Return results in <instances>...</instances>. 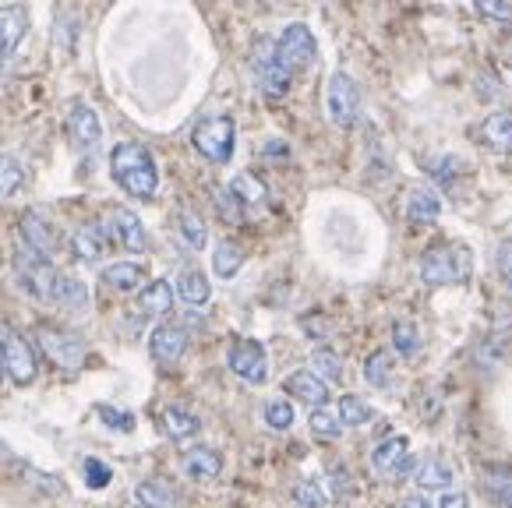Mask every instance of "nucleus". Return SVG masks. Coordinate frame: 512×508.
<instances>
[{"mask_svg": "<svg viewBox=\"0 0 512 508\" xmlns=\"http://www.w3.org/2000/svg\"><path fill=\"white\" fill-rule=\"evenodd\" d=\"M110 173L124 195L138 198V202H149L159 191V166H156V159H152V152L138 142L113 145Z\"/></svg>", "mask_w": 512, "mask_h": 508, "instance_id": "nucleus-1", "label": "nucleus"}, {"mask_svg": "<svg viewBox=\"0 0 512 508\" xmlns=\"http://www.w3.org/2000/svg\"><path fill=\"white\" fill-rule=\"evenodd\" d=\"M474 272V258L463 244H435L421 254V279L428 286H460Z\"/></svg>", "mask_w": 512, "mask_h": 508, "instance_id": "nucleus-2", "label": "nucleus"}, {"mask_svg": "<svg viewBox=\"0 0 512 508\" xmlns=\"http://www.w3.org/2000/svg\"><path fill=\"white\" fill-rule=\"evenodd\" d=\"M251 75H255V85L269 103L283 99L294 85V75L287 71V64L279 60L276 53V39H258L255 50H251Z\"/></svg>", "mask_w": 512, "mask_h": 508, "instance_id": "nucleus-3", "label": "nucleus"}, {"mask_svg": "<svg viewBox=\"0 0 512 508\" xmlns=\"http://www.w3.org/2000/svg\"><path fill=\"white\" fill-rule=\"evenodd\" d=\"M15 279L29 297H36L39 304H50L53 300V283H57V269L50 265V258L36 254L32 247H25L18 240L15 247Z\"/></svg>", "mask_w": 512, "mask_h": 508, "instance_id": "nucleus-4", "label": "nucleus"}, {"mask_svg": "<svg viewBox=\"0 0 512 508\" xmlns=\"http://www.w3.org/2000/svg\"><path fill=\"white\" fill-rule=\"evenodd\" d=\"M191 145L198 149V156H205L209 163H230L237 145V127L230 117H205L202 124L191 131Z\"/></svg>", "mask_w": 512, "mask_h": 508, "instance_id": "nucleus-5", "label": "nucleus"}, {"mask_svg": "<svg viewBox=\"0 0 512 508\" xmlns=\"http://www.w3.org/2000/svg\"><path fill=\"white\" fill-rule=\"evenodd\" d=\"M325 113L343 131H350L357 124V117H361V89H357V82L347 71H336L329 78V85H325Z\"/></svg>", "mask_w": 512, "mask_h": 508, "instance_id": "nucleus-6", "label": "nucleus"}, {"mask_svg": "<svg viewBox=\"0 0 512 508\" xmlns=\"http://www.w3.org/2000/svg\"><path fill=\"white\" fill-rule=\"evenodd\" d=\"M36 343L50 364L68 367V371H78L85 364V353H89L75 332L57 329V325H36Z\"/></svg>", "mask_w": 512, "mask_h": 508, "instance_id": "nucleus-7", "label": "nucleus"}, {"mask_svg": "<svg viewBox=\"0 0 512 508\" xmlns=\"http://www.w3.org/2000/svg\"><path fill=\"white\" fill-rule=\"evenodd\" d=\"M0 364H4V374L15 381L18 389L32 385V381H36V374H39L32 346L25 343L15 329H8V325H0Z\"/></svg>", "mask_w": 512, "mask_h": 508, "instance_id": "nucleus-8", "label": "nucleus"}, {"mask_svg": "<svg viewBox=\"0 0 512 508\" xmlns=\"http://www.w3.org/2000/svg\"><path fill=\"white\" fill-rule=\"evenodd\" d=\"M276 53H279V60L287 64L290 75H297V71H308L311 64H315V57H318L315 32H311L308 25H301V22L287 25V29L279 32V39H276Z\"/></svg>", "mask_w": 512, "mask_h": 508, "instance_id": "nucleus-9", "label": "nucleus"}, {"mask_svg": "<svg viewBox=\"0 0 512 508\" xmlns=\"http://www.w3.org/2000/svg\"><path fill=\"white\" fill-rule=\"evenodd\" d=\"M103 230H106V237H110V244H117L121 251H131V254L149 251V233H145L142 219H138L131 209H124V205L106 209Z\"/></svg>", "mask_w": 512, "mask_h": 508, "instance_id": "nucleus-10", "label": "nucleus"}, {"mask_svg": "<svg viewBox=\"0 0 512 508\" xmlns=\"http://www.w3.org/2000/svg\"><path fill=\"white\" fill-rule=\"evenodd\" d=\"M371 470L375 477H385V480H400L414 470V459H410V441L403 434H389V438L375 441V449L368 456Z\"/></svg>", "mask_w": 512, "mask_h": 508, "instance_id": "nucleus-11", "label": "nucleus"}, {"mask_svg": "<svg viewBox=\"0 0 512 508\" xmlns=\"http://www.w3.org/2000/svg\"><path fill=\"white\" fill-rule=\"evenodd\" d=\"M32 29V15L25 4H0V75L8 71L11 57L25 43Z\"/></svg>", "mask_w": 512, "mask_h": 508, "instance_id": "nucleus-12", "label": "nucleus"}, {"mask_svg": "<svg viewBox=\"0 0 512 508\" xmlns=\"http://www.w3.org/2000/svg\"><path fill=\"white\" fill-rule=\"evenodd\" d=\"M226 364L237 378L251 381V385H262L269 378V357H265V346L258 339H234L230 353H226Z\"/></svg>", "mask_w": 512, "mask_h": 508, "instance_id": "nucleus-13", "label": "nucleus"}, {"mask_svg": "<svg viewBox=\"0 0 512 508\" xmlns=\"http://www.w3.org/2000/svg\"><path fill=\"white\" fill-rule=\"evenodd\" d=\"M68 135L75 142V149L82 152H96L99 142H103V124H99L96 110L85 103H71L68 110Z\"/></svg>", "mask_w": 512, "mask_h": 508, "instance_id": "nucleus-14", "label": "nucleus"}, {"mask_svg": "<svg viewBox=\"0 0 512 508\" xmlns=\"http://www.w3.org/2000/svg\"><path fill=\"white\" fill-rule=\"evenodd\" d=\"M184 350H188V332L181 329V325H156L149 336V353L156 364L170 367L177 364V360L184 357Z\"/></svg>", "mask_w": 512, "mask_h": 508, "instance_id": "nucleus-15", "label": "nucleus"}, {"mask_svg": "<svg viewBox=\"0 0 512 508\" xmlns=\"http://www.w3.org/2000/svg\"><path fill=\"white\" fill-rule=\"evenodd\" d=\"M283 389H287V396H294L297 403L311 406V410L329 403V385H325L315 371H294L287 381H283Z\"/></svg>", "mask_w": 512, "mask_h": 508, "instance_id": "nucleus-16", "label": "nucleus"}, {"mask_svg": "<svg viewBox=\"0 0 512 508\" xmlns=\"http://www.w3.org/2000/svg\"><path fill=\"white\" fill-rule=\"evenodd\" d=\"M181 473L188 480H216L223 473V456L209 445H195L181 456Z\"/></svg>", "mask_w": 512, "mask_h": 508, "instance_id": "nucleus-17", "label": "nucleus"}, {"mask_svg": "<svg viewBox=\"0 0 512 508\" xmlns=\"http://www.w3.org/2000/svg\"><path fill=\"white\" fill-rule=\"evenodd\" d=\"M50 304L64 307V311H71V314H85L89 311V286H85L78 276H64V272H57Z\"/></svg>", "mask_w": 512, "mask_h": 508, "instance_id": "nucleus-18", "label": "nucleus"}, {"mask_svg": "<svg viewBox=\"0 0 512 508\" xmlns=\"http://www.w3.org/2000/svg\"><path fill=\"white\" fill-rule=\"evenodd\" d=\"M177 505H181V494H177V487L170 480L152 477L135 487V508H177Z\"/></svg>", "mask_w": 512, "mask_h": 508, "instance_id": "nucleus-19", "label": "nucleus"}, {"mask_svg": "<svg viewBox=\"0 0 512 508\" xmlns=\"http://www.w3.org/2000/svg\"><path fill=\"white\" fill-rule=\"evenodd\" d=\"M106 244H110V237H106L103 223H85L71 233V251H75V258H82V262H99Z\"/></svg>", "mask_w": 512, "mask_h": 508, "instance_id": "nucleus-20", "label": "nucleus"}, {"mask_svg": "<svg viewBox=\"0 0 512 508\" xmlns=\"http://www.w3.org/2000/svg\"><path fill=\"white\" fill-rule=\"evenodd\" d=\"M18 240H22L25 247H32L36 254H43V258H53V247H57L53 230L36 216V212H25L22 216V223H18Z\"/></svg>", "mask_w": 512, "mask_h": 508, "instance_id": "nucleus-21", "label": "nucleus"}, {"mask_svg": "<svg viewBox=\"0 0 512 508\" xmlns=\"http://www.w3.org/2000/svg\"><path fill=\"white\" fill-rule=\"evenodd\" d=\"M481 142L491 152H512V113L509 110H495L481 120Z\"/></svg>", "mask_w": 512, "mask_h": 508, "instance_id": "nucleus-22", "label": "nucleus"}, {"mask_svg": "<svg viewBox=\"0 0 512 508\" xmlns=\"http://www.w3.org/2000/svg\"><path fill=\"white\" fill-rule=\"evenodd\" d=\"M407 219L410 223H417V226H428V223H435L438 216H442V198L431 191V187H410L407 191Z\"/></svg>", "mask_w": 512, "mask_h": 508, "instance_id": "nucleus-23", "label": "nucleus"}, {"mask_svg": "<svg viewBox=\"0 0 512 508\" xmlns=\"http://www.w3.org/2000/svg\"><path fill=\"white\" fill-rule=\"evenodd\" d=\"M138 307H142V314H156V318L170 314L174 311V286L166 279H152L149 286L138 290Z\"/></svg>", "mask_w": 512, "mask_h": 508, "instance_id": "nucleus-24", "label": "nucleus"}, {"mask_svg": "<svg viewBox=\"0 0 512 508\" xmlns=\"http://www.w3.org/2000/svg\"><path fill=\"white\" fill-rule=\"evenodd\" d=\"M103 286H110V290L117 293H135L145 286V272L142 265L135 262H113L103 269Z\"/></svg>", "mask_w": 512, "mask_h": 508, "instance_id": "nucleus-25", "label": "nucleus"}, {"mask_svg": "<svg viewBox=\"0 0 512 508\" xmlns=\"http://www.w3.org/2000/svg\"><path fill=\"white\" fill-rule=\"evenodd\" d=\"M174 293L188 307H205V304H209V297H212V286H209V279H205L198 269H184L181 276H177Z\"/></svg>", "mask_w": 512, "mask_h": 508, "instance_id": "nucleus-26", "label": "nucleus"}, {"mask_svg": "<svg viewBox=\"0 0 512 508\" xmlns=\"http://www.w3.org/2000/svg\"><path fill=\"white\" fill-rule=\"evenodd\" d=\"M159 424H163V431L174 441H184V438H191V434L202 431V420H198L191 410H184V406H166V410L159 413Z\"/></svg>", "mask_w": 512, "mask_h": 508, "instance_id": "nucleus-27", "label": "nucleus"}, {"mask_svg": "<svg viewBox=\"0 0 512 508\" xmlns=\"http://www.w3.org/2000/svg\"><path fill=\"white\" fill-rule=\"evenodd\" d=\"M244 247L237 244V240H219L216 251H212V272H216L219 279H234L237 272H241L244 265Z\"/></svg>", "mask_w": 512, "mask_h": 508, "instance_id": "nucleus-28", "label": "nucleus"}, {"mask_svg": "<svg viewBox=\"0 0 512 508\" xmlns=\"http://www.w3.org/2000/svg\"><path fill=\"white\" fill-rule=\"evenodd\" d=\"M452 477H456V473H452V466L445 463V459H424L414 473V480H417L421 491H449Z\"/></svg>", "mask_w": 512, "mask_h": 508, "instance_id": "nucleus-29", "label": "nucleus"}, {"mask_svg": "<svg viewBox=\"0 0 512 508\" xmlns=\"http://www.w3.org/2000/svg\"><path fill=\"white\" fill-rule=\"evenodd\" d=\"M230 191H234V198L244 209H248V205H262L265 198H269V187H265L255 173H237V177L230 180Z\"/></svg>", "mask_w": 512, "mask_h": 508, "instance_id": "nucleus-30", "label": "nucleus"}, {"mask_svg": "<svg viewBox=\"0 0 512 508\" xmlns=\"http://www.w3.org/2000/svg\"><path fill=\"white\" fill-rule=\"evenodd\" d=\"M78 32H82V18H78V11H71V8H61V11H57L53 39H57V46H61L64 53H71V50L78 46Z\"/></svg>", "mask_w": 512, "mask_h": 508, "instance_id": "nucleus-31", "label": "nucleus"}, {"mask_svg": "<svg viewBox=\"0 0 512 508\" xmlns=\"http://www.w3.org/2000/svg\"><path fill=\"white\" fill-rule=\"evenodd\" d=\"M25 187V166L15 156L0 152V198H15Z\"/></svg>", "mask_w": 512, "mask_h": 508, "instance_id": "nucleus-32", "label": "nucleus"}, {"mask_svg": "<svg viewBox=\"0 0 512 508\" xmlns=\"http://www.w3.org/2000/svg\"><path fill=\"white\" fill-rule=\"evenodd\" d=\"M311 371L329 385V381L343 378V360H339V353L332 350V346H318V350L311 353Z\"/></svg>", "mask_w": 512, "mask_h": 508, "instance_id": "nucleus-33", "label": "nucleus"}, {"mask_svg": "<svg viewBox=\"0 0 512 508\" xmlns=\"http://www.w3.org/2000/svg\"><path fill=\"white\" fill-rule=\"evenodd\" d=\"M364 381L371 389H389L392 381V357L385 350H375L368 360H364Z\"/></svg>", "mask_w": 512, "mask_h": 508, "instance_id": "nucleus-34", "label": "nucleus"}, {"mask_svg": "<svg viewBox=\"0 0 512 508\" xmlns=\"http://www.w3.org/2000/svg\"><path fill=\"white\" fill-rule=\"evenodd\" d=\"M392 346H396L400 357H417L421 353V332H417V325L400 318V322L392 325Z\"/></svg>", "mask_w": 512, "mask_h": 508, "instance_id": "nucleus-35", "label": "nucleus"}, {"mask_svg": "<svg viewBox=\"0 0 512 508\" xmlns=\"http://www.w3.org/2000/svg\"><path fill=\"white\" fill-rule=\"evenodd\" d=\"M336 413H339V420H343V427H364L371 417H375V410H371L361 396H343L336 406Z\"/></svg>", "mask_w": 512, "mask_h": 508, "instance_id": "nucleus-36", "label": "nucleus"}, {"mask_svg": "<svg viewBox=\"0 0 512 508\" xmlns=\"http://www.w3.org/2000/svg\"><path fill=\"white\" fill-rule=\"evenodd\" d=\"M294 417L297 413H294V406H290V399H269V403L262 406V420L272 431H290Z\"/></svg>", "mask_w": 512, "mask_h": 508, "instance_id": "nucleus-37", "label": "nucleus"}, {"mask_svg": "<svg viewBox=\"0 0 512 508\" xmlns=\"http://www.w3.org/2000/svg\"><path fill=\"white\" fill-rule=\"evenodd\" d=\"M177 230H181V240L191 247V251H202L205 240H209V233H205V223L191 209H184L181 216H177Z\"/></svg>", "mask_w": 512, "mask_h": 508, "instance_id": "nucleus-38", "label": "nucleus"}, {"mask_svg": "<svg viewBox=\"0 0 512 508\" xmlns=\"http://www.w3.org/2000/svg\"><path fill=\"white\" fill-rule=\"evenodd\" d=\"M311 434H315V438H325V441H336L339 434H343L339 413L329 410V406H318V410L311 413Z\"/></svg>", "mask_w": 512, "mask_h": 508, "instance_id": "nucleus-39", "label": "nucleus"}, {"mask_svg": "<svg viewBox=\"0 0 512 508\" xmlns=\"http://www.w3.org/2000/svg\"><path fill=\"white\" fill-rule=\"evenodd\" d=\"M294 501L297 508H325L329 505V491L322 487V480H297Z\"/></svg>", "mask_w": 512, "mask_h": 508, "instance_id": "nucleus-40", "label": "nucleus"}, {"mask_svg": "<svg viewBox=\"0 0 512 508\" xmlns=\"http://www.w3.org/2000/svg\"><path fill=\"white\" fill-rule=\"evenodd\" d=\"M216 212L226 219L230 226H237V223H244V205L234 198V191L230 187H219L216 191Z\"/></svg>", "mask_w": 512, "mask_h": 508, "instance_id": "nucleus-41", "label": "nucleus"}, {"mask_svg": "<svg viewBox=\"0 0 512 508\" xmlns=\"http://www.w3.org/2000/svg\"><path fill=\"white\" fill-rule=\"evenodd\" d=\"M82 470H85V484H89L92 491H103V487L113 480V470L103 463V459H96V456H89V459H85V463H82Z\"/></svg>", "mask_w": 512, "mask_h": 508, "instance_id": "nucleus-42", "label": "nucleus"}, {"mask_svg": "<svg viewBox=\"0 0 512 508\" xmlns=\"http://www.w3.org/2000/svg\"><path fill=\"white\" fill-rule=\"evenodd\" d=\"M428 173L438 180V184H452V177L460 173V159H456V156H435V159H428Z\"/></svg>", "mask_w": 512, "mask_h": 508, "instance_id": "nucleus-43", "label": "nucleus"}, {"mask_svg": "<svg viewBox=\"0 0 512 508\" xmlns=\"http://www.w3.org/2000/svg\"><path fill=\"white\" fill-rule=\"evenodd\" d=\"M474 4L484 18H491V22H502V25L512 22V0H474Z\"/></svg>", "mask_w": 512, "mask_h": 508, "instance_id": "nucleus-44", "label": "nucleus"}, {"mask_svg": "<svg viewBox=\"0 0 512 508\" xmlns=\"http://www.w3.org/2000/svg\"><path fill=\"white\" fill-rule=\"evenodd\" d=\"M99 417H103V424L117 427V431H135V417H131L128 410H113V406H103V410H99Z\"/></svg>", "mask_w": 512, "mask_h": 508, "instance_id": "nucleus-45", "label": "nucleus"}, {"mask_svg": "<svg viewBox=\"0 0 512 508\" xmlns=\"http://www.w3.org/2000/svg\"><path fill=\"white\" fill-rule=\"evenodd\" d=\"M488 491H495L502 501H509L512 498V473H505V470H495V473H488Z\"/></svg>", "mask_w": 512, "mask_h": 508, "instance_id": "nucleus-46", "label": "nucleus"}, {"mask_svg": "<svg viewBox=\"0 0 512 508\" xmlns=\"http://www.w3.org/2000/svg\"><path fill=\"white\" fill-rule=\"evenodd\" d=\"M498 272H502V283L509 286V293H512V240H505V244L498 247Z\"/></svg>", "mask_w": 512, "mask_h": 508, "instance_id": "nucleus-47", "label": "nucleus"}, {"mask_svg": "<svg viewBox=\"0 0 512 508\" xmlns=\"http://www.w3.org/2000/svg\"><path fill=\"white\" fill-rule=\"evenodd\" d=\"M435 508H470V498L463 491H442V498L435 501Z\"/></svg>", "mask_w": 512, "mask_h": 508, "instance_id": "nucleus-48", "label": "nucleus"}, {"mask_svg": "<svg viewBox=\"0 0 512 508\" xmlns=\"http://www.w3.org/2000/svg\"><path fill=\"white\" fill-rule=\"evenodd\" d=\"M400 508H435V501L431 498H424V494H407L403 498V505Z\"/></svg>", "mask_w": 512, "mask_h": 508, "instance_id": "nucleus-49", "label": "nucleus"}, {"mask_svg": "<svg viewBox=\"0 0 512 508\" xmlns=\"http://www.w3.org/2000/svg\"><path fill=\"white\" fill-rule=\"evenodd\" d=\"M265 152H269V156H287V149H283V142H269V145H265Z\"/></svg>", "mask_w": 512, "mask_h": 508, "instance_id": "nucleus-50", "label": "nucleus"}, {"mask_svg": "<svg viewBox=\"0 0 512 508\" xmlns=\"http://www.w3.org/2000/svg\"><path fill=\"white\" fill-rule=\"evenodd\" d=\"M0 456H4V441H0Z\"/></svg>", "mask_w": 512, "mask_h": 508, "instance_id": "nucleus-51", "label": "nucleus"}, {"mask_svg": "<svg viewBox=\"0 0 512 508\" xmlns=\"http://www.w3.org/2000/svg\"><path fill=\"white\" fill-rule=\"evenodd\" d=\"M505 508H512V498H509V501H505Z\"/></svg>", "mask_w": 512, "mask_h": 508, "instance_id": "nucleus-52", "label": "nucleus"}, {"mask_svg": "<svg viewBox=\"0 0 512 508\" xmlns=\"http://www.w3.org/2000/svg\"><path fill=\"white\" fill-rule=\"evenodd\" d=\"M0 374H4V364H0Z\"/></svg>", "mask_w": 512, "mask_h": 508, "instance_id": "nucleus-53", "label": "nucleus"}]
</instances>
